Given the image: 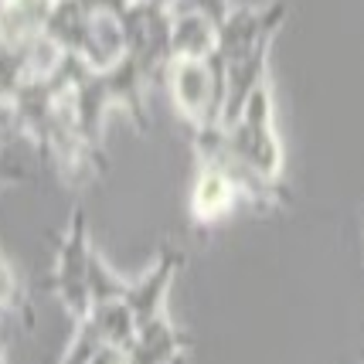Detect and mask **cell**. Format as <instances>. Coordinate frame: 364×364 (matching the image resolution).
<instances>
[{"label": "cell", "instance_id": "cell-13", "mask_svg": "<svg viewBox=\"0 0 364 364\" xmlns=\"http://www.w3.org/2000/svg\"><path fill=\"white\" fill-rule=\"evenodd\" d=\"M17 181H28V171L17 164L14 154L0 140V184H17Z\"/></svg>", "mask_w": 364, "mask_h": 364}, {"label": "cell", "instance_id": "cell-8", "mask_svg": "<svg viewBox=\"0 0 364 364\" xmlns=\"http://www.w3.org/2000/svg\"><path fill=\"white\" fill-rule=\"evenodd\" d=\"M218 48V24L194 11H174L171 58H208Z\"/></svg>", "mask_w": 364, "mask_h": 364}, {"label": "cell", "instance_id": "cell-4", "mask_svg": "<svg viewBox=\"0 0 364 364\" xmlns=\"http://www.w3.org/2000/svg\"><path fill=\"white\" fill-rule=\"evenodd\" d=\"M283 21H286V0H272L266 7H232V14L218 24L215 55L222 62H232L238 55L252 51L255 45L272 41Z\"/></svg>", "mask_w": 364, "mask_h": 364}, {"label": "cell", "instance_id": "cell-5", "mask_svg": "<svg viewBox=\"0 0 364 364\" xmlns=\"http://www.w3.org/2000/svg\"><path fill=\"white\" fill-rule=\"evenodd\" d=\"M238 201H242V191L232 181V174L222 171L218 164L198 160V174H194V184H191L188 194L191 222L201 225V228H211V225L225 222L235 211Z\"/></svg>", "mask_w": 364, "mask_h": 364}, {"label": "cell", "instance_id": "cell-1", "mask_svg": "<svg viewBox=\"0 0 364 364\" xmlns=\"http://www.w3.org/2000/svg\"><path fill=\"white\" fill-rule=\"evenodd\" d=\"M164 82L171 89V102L181 119L194 129L222 127L225 112V62L218 55L208 58H171L164 68Z\"/></svg>", "mask_w": 364, "mask_h": 364}, {"label": "cell", "instance_id": "cell-6", "mask_svg": "<svg viewBox=\"0 0 364 364\" xmlns=\"http://www.w3.org/2000/svg\"><path fill=\"white\" fill-rule=\"evenodd\" d=\"M181 266H184V252H181V249H164L160 259L150 266V272H143L140 279L129 283V293L123 303L129 306V314L136 317L140 327H146L150 320H157L167 314L164 303H167V293H171L174 276L181 272Z\"/></svg>", "mask_w": 364, "mask_h": 364}, {"label": "cell", "instance_id": "cell-11", "mask_svg": "<svg viewBox=\"0 0 364 364\" xmlns=\"http://www.w3.org/2000/svg\"><path fill=\"white\" fill-rule=\"evenodd\" d=\"M102 348H109V344H106V337H102V327H99L95 317L89 314L85 320L75 323V337H72V344L65 350L62 364H89Z\"/></svg>", "mask_w": 364, "mask_h": 364}, {"label": "cell", "instance_id": "cell-12", "mask_svg": "<svg viewBox=\"0 0 364 364\" xmlns=\"http://www.w3.org/2000/svg\"><path fill=\"white\" fill-rule=\"evenodd\" d=\"M0 310L4 314H28V293L14 272V266L0 255Z\"/></svg>", "mask_w": 364, "mask_h": 364}, {"label": "cell", "instance_id": "cell-15", "mask_svg": "<svg viewBox=\"0 0 364 364\" xmlns=\"http://www.w3.org/2000/svg\"><path fill=\"white\" fill-rule=\"evenodd\" d=\"M0 364H4V341H0Z\"/></svg>", "mask_w": 364, "mask_h": 364}, {"label": "cell", "instance_id": "cell-16", "mask_svg": "<svg viewBox=\"0 0 364 364\" xmlns=\"http://www.w3.org/2000/svg\"><path fill=\"white\" fill-rule=\"evenodd\" d=\"M4 317H7V314H4V310H0V327H4Z\"/></svg>", "mask_w": 364, "mask_h": 364}, {"label": "cell", "instance_id": "cell-10", "mask_svg": "<svg viewBox=\"0 0 364 364\" xmlns=\"http://www.w3.org/2000/svg\"><path fill=\"white\" fill-rule=\"evenodd\" d=\"M129 283L133 279H123L102 255L95 252V245H92V252H89V293H92V306H99V303H123L129 293Z\"/></svg>", "mask_w": 364, "mask_h": 364}, {"label": "cell", "instance_id": "cell-2", "mask_svg": "<svg viewBox=\"0 0 364 364\" xmlns=\"http://www.w3.org/2000/svg\"><path fill=\"white\" fill-rule=\"evenodd\" d=\"M222 140L255 174H262L272 184H283V143L276 136L269 82L249 99V106L232 127H222Z\"/></svg>", "mask_w": 364, "mask_h": 364}, {"label": "cell", "instance_id": "cell-3", "mask_svg": "<svg viewBox=\"0 0 364 364\" xmlns=\"http://www.w3.org/2000/svg\"><path fill=\"white\" fill-rule=\"evenodd\" d=\"M89 225H85V211L75 208L72 218L65 225L58 249H55V269H51V289L65 314L75 320H85L92 314V293H89Z\"/></svg>", "mask_w": 364, "mask_h": 364}, {"label": "cell", "instance_id": "cell-9", "mask_svg": "<svg viewBox=\"0 0 364 364\" xmlns=\"http://www.w3.org/2000/svg\"><path fill=\"white\" fill-rule=\"evenodd\" d=\"M89 28H92V14L82 7L79 0H55V7L48 11L45 34L62 48L65 55H79L85 51L89 41Z\"/></svg>", "mask_w": 364, "mask_h": 364}, {"label": "cell", "instance_id": "cell-14", "mask_svg": "<svg viewBox=\"0 0 364 364\" xmlns=\"http://www.w3.org/2000/svg\"><path fill=\"white\" fill-rule=\"evenodd\" d=\"M89 364H127V350H119V348H102Z\"/></svg>", "mask_w": 364, "mask_h": 364}, {"label": "cell", "instance_id": "cell-7", "mask_svg": "<svg viewBox=\"0 0 364 364\" xmlns=\"http://www.w3.org/2000/svg\"><path fill=\"white\" fill-rule=\"evenodd\" d=\"M191 348V337L181 327H174V320L157 317L146 327H140L136 341L127 350V364H177L181 354Z\"/></svg>", "mask_w": 364, "mask_h": 364}]
</instances>
